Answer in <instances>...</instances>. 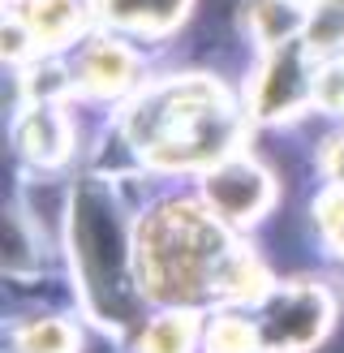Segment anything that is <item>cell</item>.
<instances>
[{
  "mask_svg": "<svg viewBox=\"0 0 344 353\" xmlns=\"http://www.w3.org/2000/svg\"><path fill=\"white\" fill-rule=\"evenodd\" d=\"M246 259H228L224 233L194 203L160 207L138 228V280L160 302H194L206 289L250 293Z\"/></svg>",
  "mask_w": 344,
  "mask_h": 353,
  "instance_id": "obj_1",
  "label": "cell"
},
{
  "mask_svg": "<svg viewBox=\"0 0 344 353\" xmlns=\"http://www.w3.org/2000/svg\"><path fill=\"white\" fill-rule=\"evenodd\" d=\"M237 134L228 95L211 78H177L147 91L129 112V143L155 168H194L224 155Z\"/></svg>",
  "mask_w": 344,
  "mask_h": 353,
  "instance_id": "obj_2",
  "label": "cell"
},
{
  "mask_svg": "<svg viewBox=\"0 0 344 353\" xmlns=\"http://www.w3.org/2000/svg\"><path fill=\"white\" fill-rule=\"evenodd\" d=\"M69 233H74V254L82 268L86 297L99 306V314H129V268H125V233L112 203L99 194H82L74 216H69Z\"/></svg>",
  "mask_w": 344,
  "mask_h": 353,
  "instance_id": "obj_3",
  "label": "cell"
},
{
  "mask_svg": "<svg viewBox=\"0 0 344 353\" xmlns=\"http://www.w3.org/2000/svg\"><path fill=\"white\" fill-rule=\"evenodd\" d=\"M327 297L310 285H288L267 302L263 323H258V341L275 353H297L305 345L319 341V332L327 327Z\"/></svg>",
  "mask_w": 344,
  "mask_h": 353,
  "instance_id": "obj_4",
  "label": "cell"
},
{
  "mask_svg": "<svg viewBox=\"0 0 344 353\" xmlns=\"http://www.w3.org/2000/svg\"><path fill=\"white\" fill-rule=\"evenodd\" d=\"M314 78H319L314 69H305V48L297 39L280 43L254 82V99H250L254 117H263V121L288 117L297 103H305V95H314Z\"/></svg>",
  "mask_w": 344,
  "mask_h": 353,
  "instance_id": "obj_5",
  "label": "cell"
},
{
  "mask_svg": "<svg viewBox=\"0 0 344 353\" xmlns=\"http://www.w3.org/2000/svg\"><path fill=\"white\" fill-rule=\"evenodd\" d=\"M206 203L224 220H254L271 203V176L250 160H224L206 176Z\"/></svg>",
  "mask_w": 344,
  "mask_h": 353,
  "instance_id": "obj_6",
  "label": "cell"
},
{
  "mask_svg": "<svg viewBox=\"0 0 344 353\" xmlns=\"http://www.w3.org/2000/svg\"><path fill=\"white\" fill-rule=\"evenodd\" d=\"M17 22L26 26L34 48H56L82 30V9L74 0H26L17 9Z\"/></svg>",
  "mask_w": 344,
  "mask_h": 353,
  "instance_id": "obj_7",
  "label": "cell"
},
{
  "mask_svg": "<svg viewBox=\"0 0 344 353\" xmlns=\"http://www.w3.org/2000/svg\"><path fill=\"white\" fill-rule=\"evenodd\" d=\"M17 143L34 164H61L69 151V125L52 103H34L17 125Z\"/></svg>",
  "mask_w": 344,
  "mask_h": 353,
  "instance_id": "obj_8",
  "label": "cell"
},
{
  "mask_svg": "<svg viewBox=\"0 0 344 353\" xmlns=\"http://www.w3.org/2000/svg\"><path fill=\"white\" fill-rule=\"evenodd\" d=\"M189 0H99L103 17L112 26L125 30H142V34H164L181 22Z\"/></svg>",
  "mask_w": 344,
  "mask_h": 353,
  "instance_id": "obj_9",
  "label": "cell"
},
{
  "mask_svg": "<svg viewBox=\"0 0 344 353\" xmlns=\"http://www.w3.org/2000/svg\"><path fill=\"white\" fill-rule=\"evenodd\" d=\"M78 78L91 95H116L120 86H129V78H133V57L116 39H103L82 57Z\"/></svg>",
  "mask_w": 344,
  "mask_h": 353,
  "instance_id": "obj_10",
  "label": "cell"
},
{
  "mask_svg": "<svg viewBox=\"0 0 344 353\" xmlns=\"http://www.w3.org/2000/svg\"><path fill=\"white\" fill-rule=\"evenodd\" d=\"M250 30L258 34V39H267V43H288L292 39V30H297L305 22V13L292 5V0H250Z\"/></svg>",
  "mask_w": 344,
  "mask_h": 353,
  "instance_id": "obj_11",
  "label": "cell"
},
{
  "mask_svg": "<svg viewBox=\"0 0 344 353\" xmlns=\"http://www.w3.org/2000/svg\"><path fill=\"white\" fill-rule=\"evenodd\" d=\"M344 39V0H314L305 17V43L310 48H332Z\"/></svg>",
  "mask_w": 344,
  "mask_h": 353,
  "instance_id": "obj_12",
  "label": "cell"
},
{
  "mask_svg": "<svg viewBox=\"0 0 344 353\" xmlns=\"http://www.w3.org/2000/svg\"><path fill=\"white\" fill-rule=\"evenodd\" d=\"M17 345L22 353H74V332L61 319H34L30 327H22Z\"/></svg>",
  "mask_w": 344,
  "mask_h": 353,
  "instance_id": "obj_13",
  "label": "cell"
},
{
  "mask_svg": "<svg viewBox=\"0 0 344 353\" xmlns=\"http://www.w3.org/2000/svg\"><path fill=\"white\" fill-rule=\"evenodd\" d=\"M206 349L211 353H250L254 349V327L237 314H219L211 319V332H206Z\"/></svg>",
  "mask_w": 344,
  "mask_h": 353,
  "instance_id": "obj_14",
  "label": "cell"
},
{
  "mask_svg": "<svg viewBox=\"0 0 344 353\" xmlns=\"http://www.w3.org/2000/svg\"><path fill=\"white\" fill-rule=\"evenodd\" d=\"M147 353H189V323L177 314H164L147 332Z\"/></svg>",
  "mask_w": 344,
  "mask_h": 353,
  "instance_id": "obj_15",
  "label": "cell"
},
{
  "mask_svg": "<svg viewBox=\"0 0 344 353\" xmlns=\"http://www.w3.org/2000/svg\"><path fill=\"white\" fill-rule=\"evenodd\" d=\"M314 99L332 112H344V57H332L314 78Z\"/></svg>",
  "mask_w": 344,
  "mask_h": 353,
  "instance_id": "obj_16",
  "label": "cell"
},
{
  "mask_svg": "<svg viewBox=\"0 0 344 353\" xmlns=\"http://www.w3.org/2000/svg\"><path fill=\"white\" fill-rule=\"evenodd\" d=\"M319 220H323V233L344 250V185L332 190V194L319 203Z\"/></svg>",
  "mask_w": 344,
  "mask_h": 353,
  "instance_id": "obj_17",
  "label": "cell"
}]
</instances>
